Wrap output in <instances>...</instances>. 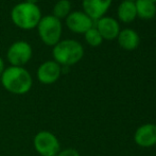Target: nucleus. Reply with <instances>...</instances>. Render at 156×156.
I'll use <instances>...</instances> for the list:
<instances>
[{"label":"nucleus","instance_id":"1","mask_svg":"<svg viewBox=\"0 0 156 156\" xmlns=\"http://www.w3.org/2000/svg\"><path fill=\"white\" fill-rule=\"evenodd\" d=\"M1 85L10 94L21 96L29 93L32 88V76L25 67L10 66L5 68L0 76Z\"/></svg>","mask_w":156,"mask_h":156},{"label":"nucleus","instance_id":"2","mask_svg":"<svg viewBox=\"0 0 156 156\" xmlns=\"http://www.w3.org/2000/svg\"><path fill=\"white\" fill-rule=\"evenodd\" d=\"M52 56L62 67H70L79 63L84 56L82 44L74 39L60 41L52 49Z\"/></svg>","mask_w":156,"mask_h":156},{"label":"nucleus","instance_id":"3","mask_svg":"<svg viewBox=\"0 0 156 156\" xmlns=\"http://www.w3.org/2000/svg\"><path fill=\"white\" fill-rule=\"evenodd\" d=\"M41 17V9L37 4L26 1L17 3L11 11V19L13 23L23 30H32L36 28Z\"/></svg>","mask_w":156,"mask_h":156},{"label":"nucleus","instance_id":"4","mask_svg":"<svg viewBox=\"0 0 156 156\" xmlns=\"http://www.w3.org/2000/svg\"><path fill=\"white\" fill-rule=\"evenodd\" d=\"M36 28L39 37L45 45L53 47L61 41L63 26L60 19L53 15H46L41 17Z\"/></svg>","mask_w":156,"mask_h":156},{"label":"nucleus","instance_id":"5","mask_svg":"<svg viewBox=\"0 0 156 156\" xmlns=\"http://www.w3.org/2000/svg\"><path fill=\"white\" fill-rule=\"evenodd\" d=\"M33 147L39 156H56L61 151L58 138L49 131H39L33 138Z\"/></svg>","mask_w":156,"mask_h":156},{"label":"nucleus","instance_id":"6","mask_svg":"<svg viewBox=\"0 0 156 156\" xmlns=\"http://www.w3.org/2000/svg\"><path fill=\"white\" fill-rule=\"evenodd\" d=\"M33 55V49L29 43L25 41H17L9 47L6 51V60L11 66L23 67L30 62Z\"/></svg>","mask_w":156,"mask_h":156},{"label":"nucleus","instance_id":"7","mask_svg":"<svg viewBox=\"0 0 156 156\" xmlns=\"http://www.w3.org/2000/svg\"><path fill=\"white\" fill-rule=\"evenodd\" d=\"M62 76V66L55 61H46L37 68L36 76L39 83L44 85L54 84Z\"/></svg>","mask_w":156,"mask_h":156},{"label":"nucleus","instance_id":"8","mask_svg":"<svg viewBox=\"0 0 156 156\" xmlns=\"http://www.w3.org/2000/svg\"><path fill=\"white\" fill-rule=\"evenodd\" d=\"M65 19L68 29L76 34H84L94 26V21L83 11L71 12Z\"/></svg>","mask_w":156,"mask_h":156},{"label":"nucleus","instance_id":"9","mask_svg":"<svg viewBox=\"0 0 156 156\" xmlns=\"http://www.w3.org/2000/svg\"><path fill=\"white\" fill-rule=\"evenodd\" d=\"M134 141L144 149L156 146V124L144 123L138 126L134 133Z\"/></svg>","mask_w":156,"mask_h":156},{"label":"nucleus","instance_id":"10","mask_svg":"<svg viewBox=\"0 0 156 156\" xmlns=\"http://www.w3.org/2000/svg\"><path fill=\"white\" fill-rule=\"evenodd\" d=\"M113 0H82L83 12L94 21L105 16Z\"/></svg>","mask_w":156,"mask_h":156},{"label":"nucleus","instance_id":"11","mask_svg":"<svg viewBox=\"0 0 156 156\" xmlns=\"http://www.w3.org/2000/svg\"><path fill=\"white\" fill-rule=\"evenodd\" d=\"M94 27L105 41H114L117 38L120 32L119 23L114 17L103 16L102 18L94 21Z\"/></svg>","mask_w":156,"mask_h":156},{"label":"nucleus","instance_id":"12","mask_svg":"<svg viewBox=\"0 0 156 156\" xmlns=\"http://www.w3.org/2000/svg\"><path fill=\"white\" fill-rule=\"evenodd\" d=\"M117 41L122 49L126 50V51H133V50L137 49V47L139 46L140 37L135 30L126 28V29L120 30L117 36Z\"/></svg>","mask_w":156,"mask_h":156},{"label":"nucleus","instance_id":"13","mask_svg":"<svg viewBox=\"0 0 156 156\" xmlns=\"http://www.w3.org/2000/svg\"><path fill=\"white\" fill-rule=\"evenodd\" d=\"M117 16L118 19L123 23H131L135 20L137 17L135 1L123 0L117 9Z\"/></svg>","mask_w":156,"mask_h":156},{"label":"nucleus","instance_id":"14","mask_svg":"<svg viewBox=\"0 0 156 156\" xmlns=\"http://www.w3.org/2000/svg\"><path fill=\"white\" fill-rule=\"evenodd\" d=\"M137 17L141 19H152L156 15V3L150 0H135Z\"/></svg>","mask_w":156,"mask_h":156},{"label":"nucleus","instance_id":"15","mask_svg":"<svg viewBox=\"0 0 156 156\" xmlns=\"http://www.w3.org/2000/svg\"><path fill=\"white\" fill-rule=\"evenodd\" d=\"M71 13V3L69 0H58L53 6V16L58 19L66 18Z\"/></svg>","mask_w":156,"mask_h":156},{"label":"nucleus","instance_id":"16","mask_svg":"<svg viewBox=\"0 0 156 156\" xmlns=\"http://www.w3.org/2000/svg\"><path fill=\"white\" fill-rule=\"evenodd\" d=\"M84 38H85V41H86V43L88 44L89 46H91V47H98V46H100L101 44L103 43V41H104L94 26L93 28H90L88 31H86L84 33Z\"/></svg>","mask_w":156,"mask_h":156},{"label":"nucleus","instance_id":"17","mask_svg":"<svg viewBox=\"0 0 156 156\" xmlns=\"http://www.w3.org/2000/svg\"><path fill=\"white\" fill-rule=\"evenodd\" d=\"M56 156H80L78 150L73 148H67V149H61V151L58 152V154Z\"/></svg>","mask_w":156,"mask_h":156},{"label":"nucleus","instance_id":"18","mask_svg":"<svg viewBox=\"0 0 156 156\" xmlns=\"http://www.w3.org/2000/svg\"><path fill=\"white\" fill-rule=\"evenodd\" d=\"M4 69H5V67H4V62H3V60H2L1 56H0V76H1L2 73H3Z\"/></svg>","mask_w":156,"mask_h":156},{"label":"nucleus","instance_id":"19","mask_svg":"<svg viewBox=\"0 0 156 156\" xmlns=\"http://www.w3.org/2000/svg\"><path fill=\"white\" fill-rule=\"evenodd\" d=\"M26 2H29V3H33V4H36L39 0H25Z\"/></svg>","mask_w":156,"mask_h":156},{"label":"nucleus","instance_id":"20","mask_svg":"<svg viewBox=\"0 0 156 156\" xmlns=\"http://www.w3.org/2000/svg\"><path fill=\"white\" fill-rule=\"evenodd\" d=\"M150 1H152V2H154V3H156V0H150Z\"/></svg>","mask_w":156,"mask_h":156},{"label":"nucleus","instance_id":"21","mask_svg":"<svg viewBox=\"0 0 156 156\" xmlns=\"http://www.w3.org/2000/svg\"><path fill=\"white\" fill-rule=\"evenodd\" d=\"M129 1H135V0H129Z\"/></svg>","mask_w":156,"mask_h":156}]
</instances>
